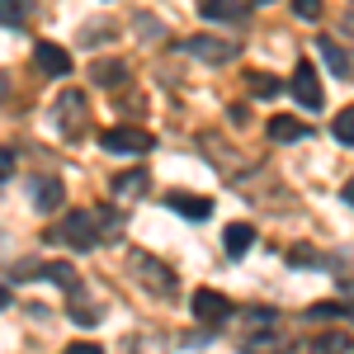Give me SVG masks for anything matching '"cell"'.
<instances>
[{
  "label": "cell",
  "instance_id": "cell-24",
  "mask_svg": "<svg viewBox=\"0 0 354 354\" xmlns=\"http://www.w3.org/2000/svg\"><path fill=\"white\" fill-rule=\"evenodd\" d=\"M335 137H340V142H345V147H354V109L335 113Z\"/></svg>",
  "mask_w": 354,
  "mask_h": 354
},
{
  "label": "cell",
  "instance_id": "cell-10",
  "mask_svg": "<svg viewBox=\"0 0 354 354\" xmlns=\"http://www.w3.org/2000/svg\"><path fill=\"white\" fill-rule=\"evenodd\" d=\"M317 53H322V62L330 66V76H340V81H354V57L335 43V38H317Z\"/></svg>",
  "mask_w": 354,
  "mask_h": 354
},
{
  "label": "cell",
  "instance_id": "cell-1",
  "mask_svg": "<svg viewBox=\"0 0 354 354\" xmlns=\"http://www.w3.org/2000/svg\"><path fill=\"white\" fill-rule=\"evenodd\" d=\"M241 350L245 354H279V350H288V340H283V322H279L274 307H245V317H241Z\"/></svg>",
  "mask_w": 354,
  "mask_h": 354
},
{
  "label": "cell",
  "instance_id": "cell-17",
  "mask_svg": "<svg viewBox=\"0 0 354 354\" xmlns=\"http://www.w3.org/2000/svg\"><path fill=\"white\" fill-rule=\"evenodd\" d=\"M113 194H118V198H142V194H147V170L118 175V180H113Z\"/></svg>",
  "mask_w": 354,
  "mask_h": 354
},
{
  "label": "cell",
  "instance_id": "cell-18",
  "mask_svg": "<svg viewBox=\"0 0 354 354\" xmlns=\"http://www.w3.org/2000/svg\"><path fill=\"white\" fill-rule=\"evenodd\" d=\"M95 222H100V241H118V236H123V218H118L113 208H104V203L95 208Z\"/></svg>",
  "mask_w": 354,
  "mask_h": 354
},
{
  "label": "cell",
  "instance_id": "cell-27",
  "mask_svg": "<svg viewBox=\"0 0 354 354\" xmlns=\"http://www.w3.org/2000/svg\"><path fill=\"white\" fill-rule=\"evenodd\" d=\"M0 175H5V185L15 180V147H5V151H0Z\"/></svg>",
  "mask_w": 354,
  "mask_h": 354
},
{
  "label": "cell",
  "instance_id": "cell-2",
  "mask_svg": "<svg viewBox=\"0 0 354 354\" xmlns=\"http://www.w3.org/2000/svg\"><path fill=\"white\" fill-rule=\"evenodd\" d=\"M48 241H62V245H71V250H90V245L100 241L95 208H71V213L62 218V227H53V232H48Z\"/></svg>",
  "mask_w": 354,
  "mask_h": 354
},
{
  "label": "cell",
  "instance_id": "cell-29",
  "mask_svg": "<svg viewBox=\"0 0 354 354\" xmlns=\"http://www.w3.org/2000/svg\"><path fill=\"white\" fill-rule=\"evenodd\" d=\"M345 203H350V208H354V180H350V185H345Z\"/></svg>",
  "mask_w": 354,
  "mask_h": 354
},
{
  "label": "cell",
  "instance_id": "cell-30",
  "mask_svg": "<svg viewBox=\"0 0 354 354\" xmlns=\"http://www.w3.org/2000/svg\"><path fill=\"white\" fill-rule=\"evenodd\" d=\"M255 5H270V0H255Z\"/></svg>",
  "mask_w": 354,
  "mask_h": 354
},
{
  "label": "cell",
  "instance_id": "cell-12",
  "mask_svg": "<svg viewBox=\"0 0 354 354\" xmlns=\"http://www.w3.org/2000/svg\"><path fill=\"white\" fill-rule=\"evenodd\" d=\"M198 15L203 19H245V0H198Z\"/></svg>",
  "mask_w": 354,
  "mask_h": 354
},
{
  "label": "cell",
  "instance_id": "cell-25",
  "mask_svg": "<svg viewBox=\"0 0 354 354\" xmlns=\"http://www.w3.org/2000/svg\"><path fill=\"white\" fill-rule=\"evenodd\" d=\"M250 90H255L260 100H270V95H279V81H270L265 71H250Z\"/></svg>",
  "mask_w": 354,
  "mask_h": 354
},
{
  "label": "cell",
  "instance_id": "cell-28",
  "mask_svg": "<svg viewBox=\"0 0 354 354\" xmlns=\"http://www.w3.org/2000/svg\"><path fill=\"white\" fill-rule=\"evenodd\" d=\"M66 354H104L100 345H90V340H76V345H66Z\"/></svg>",
  "mask_w": 354,
  "mask_h": 354
},
{
  "label": "cell",
  "instance_id": "cell-5",
  "mask_svg": "<svg viewBox=\"0 0 354 354\" xmlns=\"http://www.w3.org/2000/svg\"><path fill=\"white\" fill-rule=\"evenodd\" d=\"M185 53L198 57V62H213V66H222V62H236L241 43H236V38H185Z\"/></svg>",
  "mask_w": 354,
  "mask_h": 354
},
{
  "label": "cell",
  "instance_id": "cell-22",
  "mask_svg": "<svg viewBox=\"0 0 354 354\" xmlns=\"http://www.w3.org/2000/svg\"><path fill=\"white\" fill-rule=\"evenodd\" d=\"M95 81L100 85H118L123 81V62H100V66H95Z\"/></svg>",
  "mask_w": 354,
  "mask_h": 354
},
{
  "label": "cell",
  "instance_id": "cell-26",
  "mask_svg": "<svg viewBox=\"0 0 354 354\" xmlns=\"http://www.w3.org/2000/svg\"><path fill=\"white\" fill-rule=\"evenodd\" d=\"M293 10H298V19H317L322 15V0H293Z\"/></svg>",
  "mask_w": 354,
  "mask_h": 354
},
{
  "label": "cell",
  "instance_id": "cell-4",
  "mask_svg": "<svg viewBox=\"0 0 354 354\" xmlns=\"http://www.w3.org/2000/svg\"><path fill=\"white\" fill-rule=\"evenodd\" d=\"M100 147L113 156H142V151L156 147V137L142 133V128H109V133H100Z\"/></svg>",
  "mask_w": 354,
  "mask_h": 354
},
{
  "label": "cell",
  "instance_id": "cell-16",
  "mask_svg": "<svg viewBox=\"0 0 354 354\" xmlns=\"http://www.w3.org/2000/svg\"><path fill=\"white\" fill-rule=\"evenodd\" d=\"M170 208L185 213V218H208V213H213L208 198H189V194H170Z\"/></svg>",
  "mask_w": 354,
  "mask_h": 354
},
{
  "label": "cell",
  "instance_id": "cell-3",
  "mask_svg": "<svg viewBox=\"0 0 354 354\" xmlns=\"http://www.w3.org/2000/svg\"><path fill=\"white\" fill-rule=\"evenodd\" d=\"M133 274H137V283H142L147 293H156V298H175V288H180L175 270L161 265L156 255H147V250H133Z\"/></svg>",
  "mask_w": 354,
  "mask_h": 354
},
{
  "label": "cell",
  "instance_id": "cell-9",
  "mask_svg": "<svg viewBox=\"0 0 354 354\" xmlns=\"http://www.w3.org/2000/svg\"><path fill=\"white\" fill-rule=\"evenodd\" d=\"M15 274H19V279H53V283H62L66 293H76V288H81L71 265H38V260H24V265H15Z\"/></svg>",
  "mask_w": 354,
  "mask_h": 354
},
{
  "label": "cell",
  "instance_id": "cell-7",
  "mask_svg": "<svg viewBox=\"0 0 354 354\" xmlns=\"http://www.w3.org/2000/svg\"><path fill=\"white\" fill-rule=\"evenodd\" d=\"M194 322L198 326H222V322H232V302L213 293V288H198L194 293Z\"/></svg>",
  "mask_w": 354,
  "mask_h": 354
},
{
  "label": "cell",
  "instance_id": "cell-23",
  "mask_svg": "<svg viewBox=\"0 0 354 354\" xmlns=\"http://www.w3.org/2000/svg\"><path fill=\"white\" fill-rule=\"evenodd\" d=\"M0 10H5V28L10 33L24 24V0H0Z\"/></svg>",
  "mask_w": 354,
  "mask_h": 354
},
{
  "label": "cell",
  "instance_id": "cell-11",
  "mask_svg": "<svg viewBox=\"0 0 354 354\" xmlns=\"http://www.w3.org/2000/svg\"><path fill=\"white\" fill-rule=\"evenodd\" d=\"M33 62H38L48 76H66V71H71V57L62 53L57 43H38V48H33Z\"/></svg>",
  "mask_w": 354,
  "mask_h": 354
},
{
  "label": "cell",
  "instance_id": "cell-14",
  "mask_svg": "<svg viewBox=\"0 0 354 354\" xmlns=\"http://www.w3.org/2000/svg\"><path fill=\"white\" fill-rule=\"evenodd\" d=\"M222 241H227V255H245V250L255 245V227H245V222H232Z\"/></svg>",
  "mask_w": 354,
  "mask_h": 354
},
{
  "label": "cell",
  "instance_id": "cell-19",
  "mask_svg": "<svg viewBox=\"0 0 354 354\" xmlns=\"http://www.w3.org/2000/svg\"><path fill=\"white\" fill-rule=\"evenodd\" d=\"M312 354H350V335L326 330V335H317V340H312Z\"/></svg>",
  "mask_w": 354,
  "mask_h": 354
},
{
  "label": "cell",
  "instance_id": "cell-8",
  "mask_svg": "<svg viewBox=\"0 0 354 354\" xmlns=\"http://www.w3.org/2000/svg\"><path fill=\"white\" fill-rule=\"evenodd\" d=\"M288 90H293V100H298L302 109H322V81H317V66L312 62H298V71H293V81H288Z\"/></svg>",
  "mask_w": 354,
  "mask_h": 354
},
{
  "label": "cell",
  "instance_id": "cell-21",
  "mask_svg": "<svg viewBox=\"0 0 354 354\" xmlns=\"http://www.w3.org/2000/svg\"><path fill=\"white\" fill-rule=\"evenodd\" d=\"M307 317H312V322H326V317H354V302H317V307H307Z\"/></svg>",
  "mask_w": 354,
  "mask_h": 354
},
{
  "label": "cell",
  "instance_id": "cell-13",
  "mask_svg": "<svg viewBox=\"0 0 354 354\" xmlns=\"http://www.w3.org/2000/svg\"><path fill=\"white\" fill-rule=\"evenodd\" d=\"M62 198H66V189H62V180H53V175H43V180L33 185V203H38L43 213H53Z\"/></svg>",
  "mask_w": 354,
  "mask_h": 354
},
{
  "label": "cell",
  "instance_id": "cell-15",
  "mask_svg": "<svg viewBox=\"0 0 354 354\" xmlns=\"http://www.w3.org/2000/svg\"><path fill=\"white\" fill-rule=\"evenodd\" d=\"M66 312H71V322H81V326H95V322L104 317V312H100V302L90 307V298H81V288L71 293V307H66Z\"/></svg>",
  "mask_w": 354,
  "mask_h": 354
},
{
  "label": "cell",
  "instance_id": "cell-20",
  "mask_svg": "<svg viewBox=\"0 0 354 354\" xmlns=\"http://www.w3.org/2000/svg\"><path fill=\"white\" fill-rule=\"evenodd\" d=\"M270 137L274 142H298V137H307V128L298 118H270Z\"/></svg>",
  "mask_w": 354,
  "mask_h": 354
},
{
  "label": "cell",
  "instance_id": "cell-6",
  "mask_svg": "<svg viewBox=\"0 0 354 354\" xmlns=\"http://www.w3.org/2000/svg\"><path fill=\"white\" fill-rule=\"evenodd\" d=\"M53 118H57V128H62L66 137H76L85 128V95H81V90H62V95H57Z\"/></svg>",
  "mask_w": 354,
  "mask_h": 354
}]
</instances>
